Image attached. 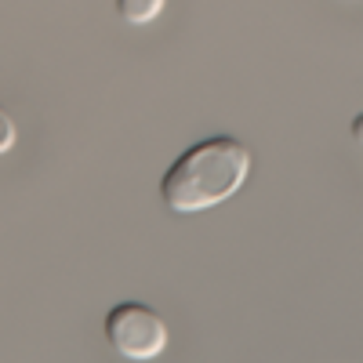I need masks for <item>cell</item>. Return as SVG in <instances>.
I'll return each mask as SVG.
<instances>
[{
	"instance_id": "cell-1",
	"label": "cell",
	"mask_w": 363,
	"mask_h": 363,
	"mask_svg": "<svg viewBox=\"0 0 363 363\" xmlns=\"http://www.w3.org/2000/svg\"><path fill=\"white\" fill-rule=\"evenodd\" d=\"M251 174V149L233 135L193 142L171 160L160 178V200L174 215H196L229 200Z\"/></svg>"
},
{
	"instance_id": "cell-2",
	"label": "cell",
	"mask_w": 363,
	"mask_h": 363,
	"mask_svg": "<svg viewBox=\"0 0 363 363\" xmlns=\"http://www.w3.org/2000/svg\"><path fill=\"white\" fill-rule=\"evenodd\" d=\"M102 335L116 356L135 363L157 359L167 349V323L145 301H116V306H109L102 320Z\"/></svg>"
},
{
	"instance_id": "cell-3",
	"label": "cell",
	"mask_w": 363,
	"mask_h": 363,
	"mask_svg": "<svg viewBox=\"0 0 363 363\" xmlns=\"http://www.w3.org/2000/svg\"><path fill=\"white\" fill-rule=\"evenodd\" d=\"M113 8L128 26H145L164 11V0H113Z\"/></svg>"
},
{
	"instance_id": "cell-4",
	"label": "cell",
	"mask_w": 363,
	"mask_h": 363,
	"mask_svg": "<svg viewBox=\"0 0 363 363\" xmlns=\"http://www.w3.org/2000/svg\"><path fill=\"white\" fill-rule=\"evenodd\" d=\"M15 120H11V113L4 109V106H0V153H8V149L15 145Z\"/></svg>"
},
{
	"instance_id": "cell-5",
	"label": "cell",
	"mask_w": 363,
	"mask_h": 363,
	"mask_svg": "<svg viewBox=\"0 0 363 363\" xmlns=\"http://www.w3.org/2000/svg\"><path fill=\"white\" fill-rule=\"evenodd\" d=\"M349 131H352V138H356V142L363 145V113H356V116H352V124H349Z\"/></svg>"
}]
</instances>
